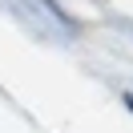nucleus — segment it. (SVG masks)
<instances>
[{"mask_svg":"<svg viewBox=\"0 0 133 133\" xmlns=\"http://www.w3.org/2000/svg\"><path fill=\"white\" fill-rule=\"evenodd\" d=\"M129 109H133V97H129Z\"/></svg>","mask_w":133,"mask_h":133,"instance_id":"nucleus-1","label":"nucleus"}]
</instances>
